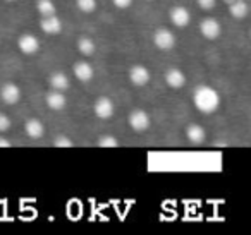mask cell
<instances>
[{
    "label": "cell",
    "mask_w": 251,
    "mask_h": 235,
    "mask_svg": "<svg viewBox=\"0 0 251 235\" xmlns=\"http://www.w3.org/2000/svg\"><path fill=\"white\" fill-rule=\"evenodd\" d=\"M77 9L84 14H91L97 11V0H76Z\"/></svg>",
    "instance_id": "44dd1931"
},
{
    "label": "cell",
    "mask_w": 251,
    "mask_h": 235,
    "mask_svg": "<svg viewBox=\"0 0 251 235\" xmlns=\"http://www.w3.org/2000/svg\"><path fill=\"white\" fill-rule=\"evenodd\" d=\"M11 129V118L5 114H0V132H5Z\"/></svg>",
    "instance_id": "603a6c76"
},
{
    "label": "cell",
    "mask_w": 251,
    "mask_h": 235,
    "mask_svg": "<svg viewBox=\"0 0 251 235\" xmlns=\"http://www.w3.org/2000/svg\"><path fill=\"white\" fill-rule=\"evenodd\" d=\"M93 110H95V115H97L98 118H103V120H107V118H110L112 115H114L115 105H114V101H112L110 98L100 96L97 101H95Z\"/></svg>",
    "instance_id": "277c9868"
},
{
    "label": "cell",
    "mask_w": 251,
    "mask_h": 235,
    "mask_svg": "<svg viewBox=\"0 0 251 235\" xmlns=\"http://www.w3.org/2000/svg\"><path fill=\"white\" fill-rule=\"evenodd\" d=\"M18 47L25 55H35L40 50V42L36 36L33 35H23L18 40Z\"/></svg>",
    "instance_id": "ba28073f"
},
{
    "label": "cell",
    "mask_w": 251,
    "mask_h": 235,
    "mask_svg": "<svg viewBox=\"0 0 251 235\" xmlns=\"http://www.w3.org/2000/svg\"><path fill=\"white\" fill-rule=\"evenodd\" d=\"M153 43L157 48L160 50H171L176 45V36L171 29L167 28H158L153 33Z\"/></svg>",
    "instance_id": "7a4b0ae2"
},
{
    "label": "cell",
    "mask_w": 251,
    "mask_h": 235,
    "mask_svg": "<svg viewBox=\"0 0 251 235\" xmlns=\"http://www.w3.org/2000/svg\"><path fill=\"white\" fill-rule=\"evenodd\" d=\"M171 21L177 28H186L189 24V21H191V14H189V11L186 7L177 5V7L171 9Z\"/></svg>",
    "instance_id": "9c48e42d"
},
{
    "label": "cell",
    "mask_w": 251,
    "mask_h": 235,
    "mask_svg": "<svg viewBox=\"0 0 251 235\" xmlns=\"http://www.w3.org/2000/svg\"><path fill=\"white\" fill-rule=\"evenodd\" d=\"M186 138H188L189 142H193V144H201V142H205L206 132L200 124H191L186 129Z\"/></svg>",
    "instance_id": "9a60e30c"
},
{
    "label": "cell",
    "mask_w": 251,
    "mask_h": 235,
    "mask_svg": "<svg viewBox=\"0 0 251 235\" xmlns=\"http://www.w3.org/2000/svg\"><path fill=\"white\" fill-rule=\"evenodd\" d=\"M224 2H227V4H230V2H234V0H224Z\"/></svg>",
    "instance_id": "4316f807"
},
{
    "label": "cell",
    "mask_w": 251,
    "mask_h": 235,
    "mask_svg": "<svg viewBox=\"0 0 251 235\" xmlns=\"http://www.w3.org/2000/svg\"><path fill=\"white\" fill-rule=\"evenodd\" d=\"M250 36H251V31H250Z\"/></svg>",
    "instance_id": "f546056e"
},
{
    "label": "cell",
    "mask_w": 251,
    "mask_h": 235,
    "mask_svg": "<svg viewBox=\"0 0 251 235\" xmlns=\"http://www.w3.org/2000/svg\"><path fill=\"white\" fill-rule=\"evenodd\" d=\"M148 2H153V0H148Z\"/></svg>",
    "instance_id": "f1b7e54d"
},
{
    "label": "cell",
    "mask_w": 251,
    "mask_h": 235,
    "mask_svg": "<svg viewBox=\"0 0 251 235\" xmlns=\"http://www.w3.org/2000/svg\"><path fill=\"white\" fill-rule=\"evenodd\" d=\"M7 2H16V0H7Z\"/></svg>",
    "instance_id": "83f0119b"
},
{
    "label": "cell",
    "mask_w": 251,
    "mask_h": 235,
    "mask_svg": "<svg viewBox=\"0 0 251 235\" xmlns=\"http://www.w3.org/2000/svg\"><path fill=\"white\" fill-rule=\"evenodd\" d=\"M0 148H12V142L5 138H0Z\"/></svg>",
    "instance_id": "484cf974"
},
{
    "label": "cell",
    "mask_w": 251,
    "mask_h": 235,
    "mask_svg": "<svg viewBox=\"0 0 251 235\" xmlns=\"http://www.w3.org/2000/svg\"><path fill=\"white\" fill-rule=\"evenodd\" d=\"M40 28H42L43 33H47V35H59V33L62 31V21H60L55 14L45 16V18H42V21H40Z\"/></svg>",
    "instance_id": "30bf717a"
},
{
    "label": "cell",
    "mask_w": 251,
    "mask_h": 235,
    "mask_svg": "<svg viewBox=\"0 0 251 235\" xmlns=\"http://www.w3.org/2000/svg\"><path fill=\"white\" fill-rule=\"evenodd\" d=\"M200 31L206 40H217L222 33V26L215 18H205L200 24Z\"/></svg>",
    "instance_id": "5b68a950"
},
{
    "label": "cell",
    "mask_w": 251,
    "mask_h": 235,
    "mask_svg": "<svg viewBox=\"0 0 251 235\" xmlns=\"http://www.w3.org/2000/svg\"><path fill=\"white\" fill-rule=\"evenodd\" d=\"M193 103L201 114H215L220 107V96L212 86H198L193 93Z\"/></svg>",
    "instance_id": "6da1fadb"
},
{
    "label": "cell",
    "mask_w": 251,
    "mask_h": 235,
    "mask_svg": "<svg viewBox=\"0 0 251 235\" xmlns=\"http://www.w3.org/2000/svg\"><path fill=\"white\" fill-rule=\"evenodd\" d=\"M150 77H151V74H150V70L147 69L145 66H133L129 69V81L134 84V86H140V88H143V86H147L148 83H150Z\"/></svg>",
    "instance_id": "8992f818"
},
{
    "label": "cell",
    "mask_w": 251,
    "mask_h": 235,
    "mask_svg": "<svg viewBox=\"0 0 251 235\" xmlns=\"http://www.w3.org/2000/svg\"><path fill=\"white\" fill-rule=\"evenodd\" d=\"M36 11L42 14V18L45 16H53L55 14V4H53V0H38L36 2Z\"/></svg>",
    "instance_id": "d6986e66"
},
{
    "label": "cell",
    "mask_w": 251,
    "mask_h": 235,
    "mask_svg": "<svg viewBox=\"0 0 251 235\" xmlns=\"http://www.w3.org/2000/svg\"><path fill=\"white\" fill-rule=\"evenodd\" d=\"M50 86H52V90L66 91L67 88L71 86V81H69V77H67V74L59 70V72H53L52 76H50Z\"/></svg>",
    "instance_id": "2e32d148"
},
{
    "label": "cell",
    "mask_w": 251,
    "mask_h": 235,
    "mask_svg": "<svg viewBox=\"0 0 251 235\" xmlns=\"http://www.w3.org/2000/svg\"><path fill=\"white\" fill-rule=\"evenodd\" d=\"M129 125H131V129L136 132L147 131V129L150 127V115H148V112L141 110V108L133 110L129 115Z\"/></svg>",
    "instance_id": "3957f363"
},
{
    "label": "cell",
    "mask_w": 251,
    "mask_h": 235,
    "mask_svg": "<svg viewBox=\"0 0 251 235\" xmlns=\"http://www.w3.org/2000/svg\"><path fill=\"white\" fill-rule=\"evenodd\" d=\"M112 2H114V5L119 9H127L133 4V0H112Z\"/></svg>",
    "instance_id": "d4e9b609"
},
{
    "label": "cell",
    "mask_w": 251,
    "mask_h": 235,
    "mask_svg": "<svg viewBox=\"0 0 251 235\" xmlns=\"http://www.w3.org/2000/svg\"><path fill=\"white\" fill-rule=\"evenodd\" d=\"M165 83H167V86H171L172 90H179V88H182L186 84V76L182 70L176 69V67H172V69H169L167 72H165Z\"/></svg>",
    "instance_id": "7c38bea8"
},
{
    "label": "cell",
    "mask_w": 251,
    "mask_h": 235,
    "mask_svg": "<svg viewBox=\"0 0 251 235\" xmlns=\"http://www.w3.org/2000/svg\"><path fill=\"white\" fill-rule=\"evenodd\" d=\"M217 0H198V5L203 9V11H212L215 7Z\"/></svg>",
    "instance_id": "cb8c5ba5"
},
{
    "label": "cell",
    "mask_w": 251,
    "mask_h": 235,
    "mask_svg": "<svg viewBox=\"0 0 251 235\" xmlns=\"http://www.w3.org/2000/svg\"><path fill=\"white\" fill-rule=\"evenodd\" d=\"M73 72H74V76H76V79L81 81V83H90V81L93 79V76H95L93 67H91L88 62H84V60H83V62L74 64Z\"/></svg>",
    "instance_id": "8fae6325"
},
{
    "label": "cell",
    "mask_w": 251,
    "mask_h": 235,
    "mask_svg": "<svg viewBox=\"0 0 251 235\" xmlns=\"http://www.w3.org/2000/svg\"><path fill=\"white\" fill-rule=\"evenodd\" d=\"M53 146L55 148H73L74 142L71 138H67V136H57V139L53 141Z\"/></svg>",
    "instance_id": "7402d4cb"
},
{
    "label": "cell",
    "mask_w": 251,
    "mask_h": 235,
    "mask_svg": "<svg viewBox=\"0 0 251 235\" xmlns=\"http://www.w3.org/2000/svg\"><path fill=\"white\" fill-rule=\"evenodd\" d=\"M97 146H98V148H117L119 141H117V138H115V136L105 134L97 141Z\"/></svg>",
    "instance_id": "ffe728a7"
},
{
    "label": "cell",
    "mask_w": 251,
    "mask_h": 235,
    "mask_svg": "<svg viewBox=\"0 0 251 235\" xmlns=\"http://www.w3.org/2000/svg\"><path fill=\"white\" fill-rule=\"evenodd\" d=\"M229 12L234 19H244L250 12V7L244 0H234L229 4Z\"/></svg>",
    "instance_id": "e0dca14e"
},
{
    "label": "cell",
    "mask_w": 251,
    "mask_h": 235,
    "mask_svg": "<svg viewBox=\"0 0 251 235\" xmlns=\"http://www.w3.org/2000/svg\"><path fill=\"white\" fill-rule=\"evenodd\" d=\"M77 50H79L81 55L84 57H90L95 53V50H97V45H95V42L91 38H88V36H81L79 40H77Z\"/></svg>",
    "instance_id": "ac0fdd59"
},
{
    "label": "cell",
    "mask_w": 251,
    "mask_h": 235,
    "mask_svg": "<svg viewBox=\"0 0 251 235\" xmlns=\"http://www.w3.org/2000/svg\"><path fill=\"white\" fill-rule=\"evenodd\" d=\"M25 132L31 139H40L45 134V125L38 120V118H28L25 122Z\"/></svg>",
    "instance_id": "5bb4252c"
},
{
    "label": "cell",
    "mask_w": 251,
    "mask_h": 235,
    "mask_svg": "<svg viewBox=\"0 0 251 235\" xmlns=\"http://www.w3.org/2000/svg\"><path fill=\"white\" fill-rule=\"evenodd\" d=\"M0 98L7 105H16L21 100V88L14 83H5L0 88Z\"/></svg>",
    "instance_id": "52a82bcc"
},
{
    "label": "cell",
    "mask_w": 251,
    "mask_h": 235,
    "mask_svg": "<svg viewBox=\"0 0 251 235\" xmlns=\"http://www.w3.org/2000/svg\"><path fill=\"white\" fill-rule=\"evenodd\" d=\"M47 105H49V108H52V110L55 112H60L66 108L67 105V100L66 96H64L62 91H57V90H52L50 93H47Z\"/></svg>",
    "instance_id": "4fadbf2b"
}]
</instances>
